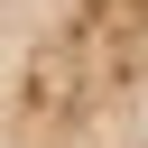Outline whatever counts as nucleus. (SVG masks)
Listing matches in <instances>:
<instances>
[{
  "instance_id": "nucleus-1",
  "label": "nucleus",
  "mask_w": 148,
  "mask_h": 148,
  "mask_svg": "<svg viewBox=\"0 0 148 148\" xmlns=\"http://www.w3.org/2000/svg\"><path fill=\"white\" fill-rule=\"evenodd\" d=\"M0 148H148V0H0Z\"/></svg>"
}]
</instances>
